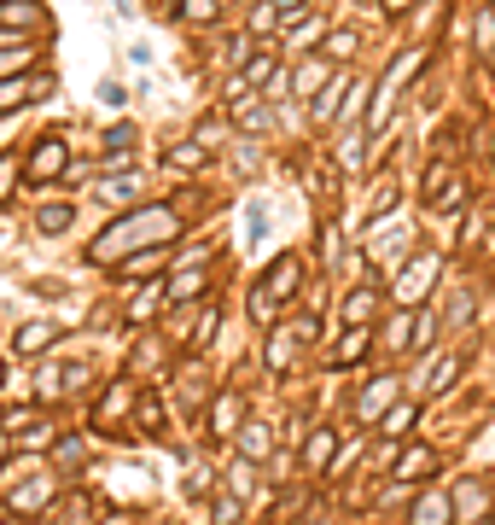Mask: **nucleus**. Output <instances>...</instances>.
<instances>
[{
  "label": "nucleus",
  "instance_id": "1",
  "mask_svg": "<svg viewBox=\"0 0 495 525\" xmlns=\"http://www.w3.org/2000/svg\"><path fill=\"white\" fill-rule=\"evenodd\" d=\"M169 234H181V216H175L169 205L129 210V216H117V222H111L94 245H88V263H111V257H123V251H129V245H140V240L164 245Z\"/></svg>",
  "mask_w": 495,
  "mask_h": 525
},
{
  "label": "nucleus",
  "instance_id": "2",
  "mask_svg": "<svg viewBox=\"0 0 495 525\" xmlns=\"http://www.w3.org/2000/svg\"><path fill=\"white\" fill-rule=\"evenodd\" d=\"M426 47H414V53H396L391 59V70H385V88H379V100H373V129H385V117H391V105H396V94L426 70Z\"/></svg>",
  "mask_w": 495,
  "mask_h": 525
},
{
  "label": "nucleus",
  "instance_id": "3",
  "mask_svg": "<svg viewBox=\"0 0 495 525\" xmlns=\"http://www.w3.org/2000/svg\"><path fill=\"white\" fill-rule=\"evenodd\" d=\"M437 275H443V257H437V251H420V257H414V263H402V275L391 280V298L408 310V304H420L431 286H437Z\"/></svg>",
  "mask_w": 495,
  "mask_h": 525
},
{
  "label": "nucleus",
  "instance_id": "4",
  "mask_svg": "<svg viewBox=\"0 0 495 525\" xmlns=\"http://www.w3.org/2000/svg\"><path fill=\"white\" fill-rule=\"evenodd\" d=\"M332 76H338V65H332L327 53H303V59L292 65V94H297L303 105H315L321 94H327Z\"/></svg>",
  "mask_w": 495,
  "mask_h": 525
},
{
  "label": "nucleus",
  "instance_id": "5",
  "mask_svg": "<svg viewBox=\"0 0 495 525\" xmlns=\"http://www.w3.org/2000/svg\"><path fill=\"white\" fill-rule=\"evenodd\" d=\"M53 94V70H24V76H0V117L18 111V105Z\"/></svg>",
  "mask_w": 495,
  "mask_h": 525
},
{
  "label": "nucleus",
  "instance_id": "6",
  "mask_svg": "<svg viewBox=\"0 0 495 525\" xmlns=\"http://www.w3.org/2000/svg\"><path fill=\"white\" fill-rule=\"evenodd\" d=\"M239 426H245V397H233V391H222V397H210V415H204V432H210V438H239Z\"/></svg>",
  "mask_w": 495,
  "mask_h": 525
},
{
  "label": "nucleus",
  "instance_id": "7",
  "mask_svg": "<svg viewBox=\"0 0 495 525\" xmlns=\"http://www.w3.org/2000/svg\"><path fill=\"white\" fill-rule=\"evenodd\" d=\"M59 170H70V146L59 135L35 140V146H30V170H24V175H30V181H53Z\"/></svg>",
  "mask_w": 495,
  "mask_h": 525
},
{
  "label": "nucleus",
  "instance_id": "8",
  "mask_svg": "<svg viewBox=\"0 0 495 525\" xmlns=\"http://www.w3.org/2000/svg\"><path fill=\"white\" fill-rule=\"evenodd\" d=\"M396 409V374H379V380L367 385L362 397H356V420H367V426H379V420Z\"/></svg>",
  "mask_w": 495,
  "mask_h": 525
},
{
  "label": "nucleus",
  "instance_id": "9",
  "mask_svg": "<svg viewBox=\"0 0 495 525\" xmlns=\"http://www.w3.org/2000/svg\"><path fill=\"white\" fill-rule=\"evenodd\" d=\"M344 100H350V76L338 70V76L327 82V94H321V100L309 105V123H315V129H332V123L344 117Z\"/></svg>",
  "mask_w": 495,
  "mask_h": 525
},
{
  "label": "nucleus",
  "instance_id": "10",
  "mask_svg": "<svg viewBox=\"0 0 495 525\" xmlns=\"http://www.w3.org/2000/svg\"><path fill=\"white\" fill-rule=\"evenodd\" d=\"M379 304H385V286H379V280L356 286V292L344 298V327H367V321L379 315Z\"/></svg>",
  "mask_w": 495,
  "mask_h": 525
},
{
  "label": "nucleus",
  "instance_id": "11",
  "mask_svg": "<svg viewBox=\"0 0 495 525\" xmlns=\"http://www.w3.org/2000/svg\"><path fill=\"white\" fill-rule=\"evenodd\" d=\"M47 24V6L41 0H0V30H18V35H30Z\"/></svg>",
  "mask_w": 495,
  "mask_h": 525
},
{
  "label": "nucleus",
  "instance_id": "12",
  "mask_svg": "<svg viewBox=\"0 0 495 525\" xmlns=\"http://www.w3.org/2000/svg\"><path fill=\"white\" fill-rule=\"evenodd\" d=\"M280 24H286V12H280L274 0H251V12H245V35H257L263 47H274Z\"/></svg>",
  "mask_w": 495,
  "mask_h": 525
},
{
  "label": "nucleus",
  "instance_id": "13",
  "mask_svg": "<svg viewBox=\"0 0 495 525\" xmlns=\"http://www.w3.org/2000/svg\"><path fill=\"white\" fill-rule=\"evenodd\" d=\"M47 502H53V479H24V485L6 496V508H12L18 520H24V514H41Z\"/></svg>",
  "mask_w": 495,
  "mask_h": 525
},
{
  "label": "nucleus",
  "instance_id": "14",
  "mask_svg": "<svg viewBox=\"0 0 495 525\" xmlns=\"http://www.w3.org/2000/svg\"><path fill=\"white\" fill-rule=\"evenodd\" d=\"M239 455L245 461H274V426H263V420H251V426H239Z\"/></svg>",
  "mask_w": 495,
  "mask_h": 525
},
{
  "label": "nucleus",
  "instance_id": "15",
  "mask_svg": "<svg viewBox=\"0 0 495 525\" xmlns=\"http://www.w3.org/2000/svg\"><path fill=\"white\" fill-rule=\"evenodd\" d=\"M297 286H303V257H297V251H286V257H274V275H268V292H274V298L286 304V298H292Z\"/></svg>",
  "mask_w": 495,
  "mask_h": 525
},
{
  "label": "nucleus",
  "instance_id": "16",
  "mask_svg": "<svg viewBox=\"0 0 495 525\" xmlns=\"http://www.w3.org/2000/svg\"><path fill=\"white\" fill-rule=\"evenodd\" d=\"M53 339H59L53 321H24V327L12 333V350H18V356H41V350H53Z\"/></svg>",
  "mask_w": 495,
  "mask_h": 525
},
{
  "label": "nucleus",
  "instance_id": "17",
  "mask_svg": "<svg viewBox=\"0 0 495 525\" xmlns=\"http://www.w3.org/2000/svg\"><path fill=\"white\" fill-rule=\"evenodd\" d=\"M367 350H373V333H367V327H344V339H338V345H332V368H356V362H362Z\"/></svg>",
  "mask_w": 495,
  "mask_h": 525
},
{
  "label": "nucleus",
  "instance_id": "18",
  "mask_svg": "<svg viewBox=\"0 0 495 525\" xmlns=\"http://www.w3.org/2000/svg\"><path fill=\"white\" fill-rule=\"evenodd\" d=\"M437 473V455L426 450V444H408V450L396 455V479L402 485H414V479H431Z\"/></svg>",
  "mask_w": 495,
  "mask_h": 525
},
{
  "label": "nucleus",
  "instance_id": "19",
  "mask_svg": "<svg viewBox=\"0 0 495 525\" xmlns=\"http://www.w3.org/2000/svg\"><path fill=\"white\" fill-rule=\"evenodd\" d=\"M164 245H146V251H134V257H123V280H158V269H164Z\"/></svg>",
  "mask_w": 495,
  "mask_h": 525
},
{
  "label": "nucleus",
  "instance_id": "20",
  "mask_svg": "<svg viewBox=\"0 0 495 525\" xmlns=\"http://www.w3.org/2000/svg\"><path fill=\"white\" fill-rule=\"evenodd\" d=\"M164 164H169V175H193V170L210 164V152H204L198 140H181V146H169V152H164Z\"/></svg>",
  "mask_w": 495,
  "mask_h": 525
},
{
  "label": "nucleus",
  "instance_id": "21",
  "mask_svg": "<svg viewBox=\"0 0 495 525\" xmlns=\"http://www.w3.org/2000/svg\"><path fill=\"white\" fill-rule=\"evenodd\" d=\"M233 117H239V129L245 135H268L274 129V111H268V100H239V105H228Z\"/></svg>",
  "mask_w": 495,
  "mask_h": 525
},
{
  "label": "nucleus",
  "instance_id": "22",
  "mask_svg": "<svg viewBox=\"0 0 495 525\" xmlns=\"http://www.w3.org/2000/svg\"><path fill=\"white\" fill-rule=\"evenodd\" d=\"M338 438H332V426H315V432H309V444H303V461H309V467H315V473H321V467H332V461H338Z\"/></svg>",
  "mask_w": 495,
  "mask_h": 525
},
{
  "label": "nucleus",
  "instance_id": "23",
  "mask_svg": "<svg viewBox=\"0 0 495 525\" xmlns=\"http://www.w3.org/2000/svg\"><path fill=\"white\" fill-rule=\"evenodd\" d=\"M35 65V41H0V76H24Z\"/></svg>",
  "mask_w": 495,
  "mask_h": 525
},
{
  "label": "nucleus",
  "instance_id": "24",
  "mask_svg": "<svg viewBox=\"0 0 495 525\" xmlns=\"http://www.w3.org/2000/svg\"><path fill=\"white\" fill-rule=\"evenodd\" d=\"M129 403H134V391H129V380H117L111 391H105V403H99V426H117V420L129 415Z\"/></svg>",
  "mask_w": 495,
  "mask_h": 525
},
{
  "label": "nucleus",
  "instance_id": "25",
  "mask_svg": "<svg viewBox=\"0 0 495 525\" xmlns=\"http://www.w3.org/2000/svg\"><path fill=\"white\" fill-rule=\"evenodd\" d=\"M362 164H367V135H362V129H350V135L338 140V170L356 175Z\"/></svg>",
  "mask_w": 495,
  "mask_h": 525
},
{
  "label": "nucleus",
  "instance_id": "26",
  "mask_svg": "<svg viewBox=\"0 0 495 525\" xmlns=\"http://www.w3.org/2000/svg\"><path fill=\"white\" fill-rule=\"evenodd\" d=\"M455 520V502L449 496H420L414 502V525H449Z\"/></svg>",
  "mask_w": 495,
  "mask_h": 525
},
{
  "label": "nucleus",
  "instance_id": "27",
  "mask_svg": "<svg viewBox=\"0 0 495 525\" xmlns=\"http://www.w3.org/2000/svg\"><path fill=\"white\" fill-rule=\"evenodd\" d=\"M362 53V35L356 30H327V59L332 65H344V59H356Z\"/></svg>",
  "mask_w": 495,
  "mask_h": 525
},
{
  "label": "nucleus",
  "instance_id": "28",
  "mask_svg": "<svg viewBox=\"0 0 495 525\" xmlns=\"http://www.w3.org/2000/svg\"><path fill=\"white\" fill-rule=\"evenodd\" d=\"M472 41H478V65H490L495 59V6H484V12H478V24H472Z\"/></svg>",
  "mask_w": 495,
  "mask_h": 525
},
{
  "label": "nucleus",
  "instance_id": "29",
  "mask_svg": "<svg viewBox=\"0 0 495 525\" xmlns=\"http://www.w3.org/2000/svg\"><path fill=\"white\" fill-rule=\"evenodd\" d=\"M204 286H210V275H204V263H198V269H187L181 280H169V298H175V304H187V298H198Z\"/></svg>",
  "mask_w": 495,
  "mask_h": 525
},
{
  "label": "nucleus",
  "instance_id": "30",
  "mask_svg": "<svg viewBox=\"0 0 495 525\" xmlns=\"http://www.w3.org/2000/svg\"><path fill=\"white\" fill-rule=\"evenodd\" d=\"M414 420H420V403H396L391 415L379 420V432H385V438H402V432H408Z\"/></svg>",
  "mask_w": 495,
  "mask_h": 525
},
{
  "label": "nucleus",
  "instance_id": "31",
  "mask_svg": "<svg viewBox=\"0 0 495 525\" xmlns=\"http://www.w3.org/2000/svg\"><path fill=\"white\" fill-rule=\"evenodd\" d=\"M455 380H461V356H443V362L431 368L426 391H431V397H443V391H449V385H455Z\"/></svg>",
  "mask_w": 495,
  "mask_h": 525
},
{
  "label": "nucleus",
  "instance_id": "32",
  "mask_svg": "<svg viewBox=\"0 0 495 525\" xmlns=\"http://www.w3.org/2000/svg\"><path fill=\"white\" fill-rule=\"evenodd\" d=\"M164 292H169V286H146V292L134 298V310H129V327H146V321L158 315V298H164Z\"/></svg>",
  "mask_w": 495,
  "mask_h": 525
},
{
  "label": "nucleus",
  "instance_id": "33",
  "mask_svg": "<svg viewBox=\"0 0 495 525\" xmlns=\"http://www.w3.org/2000/svg\"><path fill=\"white\" fill-rule=\"evenodd\" d=\"M367 100H373V82H367V76H356V82H350V100H344V117H338V123L362 117V111H367ZM350 129H356V123H350Z\"/></svg>",
  "mask_w": 495,
  "mask_h": 525
},
{
  "label": "nucleus",
  "instance_id": "34",
  "mask_svg": "<svg viewBox=\"0 0 495 525\" xmlns=\"http://www.w3.org/2000/svg\"><path fill=\"white\" fill-rule=\"evenodd\" d=\"M175 12H181V24H216V18H222V6H216V0H181Z\"/></svg>",
  "mask_w": 495,
  "mask_h": 525
},
{
  "label": "nucleus",
  "instance_id": "35",
  "mask_svg": "<svg viewBox=\"0 0 495 525\" xmlns=\"http://www.w3.org/2000/svg\"><path fill=\"white\" fill-rule=\"evenodd\" d=\"M251 315H257L263 327H274V315H280V298L268 292V280H263V286H251Z\"/></svg>",
  "mask_w": 495,
  "mask_h": 525
},
{
  "label": "nucleus",
  "instance_id": "36",
  "mask_svg": "<svg viewBox=\"0 0 495 525\" xmlns=\"http://www.w3.org/2000/svg\"><path fill=\"white\" fill-rule=\"evenodd\" d=\"M35 228H41V234H65L70 228V205H41L35 210Z\"/></svg>",
  "mask_w": 495,
  "mask_h": 525
},
{
  "label": "nucleus",
  "instance_id": "37",
  "mask_svg": "<svg viewBox=\"0 0 495 525\" xmlns=\"http://www.w3.org/2000/svg\"><path fill=\"white\" fill-rule=\"evenodd\" d=\"M216 321H222V310H204L198 315V327H193V339H187V350H210V339H216Z\"/></svg>",
  "mask_w": 495,
  "mask_h": 525
},
{
  "label": "nucleus",
  "instance_id": "38",
  "mask_svg": "<svg viewBox=\"0 0 495 525\" xmlns=\"http://www.w3.org/2000/svg\"><path fill=\"white\" fill-rule=\"evenodd\" d=\"M408 339H414V310H396L391 333H385V345H391V350H408Z\"/></svg>",
  "mask_w": 495,
  "mask_h": 525
},
{
  "label": "nucleus",
  "instance_id": "39",
  "mask_svg": "<svg viewBox=\"0 0 495 525\" xmlns=\"http://www.w3.org/2000/svg\"><path fill=\"white\" fill-rule=\"evenodd\" d=\"M99 193H105L111 205H123V199H134V193H140V181H134V170H129V175H111V181H105Z\"/></svg>",
  "mask_w": 495,
  "mask_h": 525
},
{
  "label": "nucleus",
  "instance_id": "40",
  "mask_svg": "<svg viewBox=\"0 0 495 525\" xmlns=\"http://www.w3.org/2000/svg\"><path fill=\"white\" fill-rule=\"evenodd\" d=\"M164 397H140V409H134V420L146 426V432H164V409H158Z\"/></svg>",
  "mask_w": 495,
  "mask_h": 525
},
{
  "label": "nucleus",
  "instance_id": "41",
  "mask_svg": "<svg viewBox=\"0 0 495 525\" xmlns=\"http://www.w3.org/2000/svg\"><path fill=\"white\" fill-rule=\"evenodd\" d=\"M193 140L204 146V152H216V146H228V129H216V123H198Z\"/></svg>",
  "mask_w": 495,
  "mask_h": 525
},
{
  "label": "nucleus",
  "instance_id": "42",
  "mask_svg": "<svg viewBox=\"0 0 495 525\" xmlns=\"http://www.w3.org/2000/svg\"><path fill=\"white\" fill-rule=\"evenodd\" d=\"M455 514H484V485H461V502Z\"/></svg>",
  "mask_w": 495,
  "mask_h": 525
},
{
  "label": "nucleus",
  "instance_id": "43",
  "mask_svg": "<svg viewBox=\"0 0 495 525\" xmlns=\"http://www.w3.org/2000/svg\"><path fill=\"white\" fill-rule=\"evenodd\" d=\"M53 461H59V467H76V461H82V438H59V444H53Z\"/></svg>",
  "mask_w": 495,
  "mask_h": 525
},
{
  "label": "nucleus",
  "instance_id": "44",
  "mask_svg": "<svg viewBox=\"0 0 495 525\" xmlns=\"http://www.w3.org/2000/svg\"><path fill=\"white\" fill-rule=\"evenodd\" d=\"M210 514H216V525H239V496H216Z\"/></svg>",
  "mask_w": 495,
  "mask_h": 525
},
{
  "label": "nucleus",
  "instance_id": "45",
  "mask_svg": "<svg viewBox=\"0 0 495 525\" xmlns=\"http://www.w3.org/2000/svg\"><path fill=\"white\" fill-rule=\"evenodd\" d=\"M12 187H18V158H0V205L12 199Z\"/></svg>",
  "mask_w": 495,
  "mask_h": 525
},
{
  "label": "nucleus",
  "instance_id": "46",
  "mask_svg": "<svg viewBox=\"0 0 495 525\" xmlns=\"http://www.w3.org/2000/svg\"><path fill=\"white\" fill-rule=\"evenodd\" d=\"M449 321H455V327L472 321V292H455V298H449Z\"/></svg>",
  "mask_w": 495,
  "mask_h": 525
},
{
  "label": "nucleus",
  "instance_id": "47",
  "mask_svg": "<svg viewBox=\"0 0 495 525\" xmlns=\"http://www.w3.org/2000/svg\"><path fill=\"white\" fill-rule=\"evenodd\" d=\"M268 362H274V368H286V362H292V333H274V345H268Z\"/></svg>",
  "mask_w": 495,
  "mask_h": 525
},
{
  "label": "nucleus",
  "instance_id": "48",
  "mask_svg": "<svg viewBox=\"0 0 495 525\" xmlns=\"http://www.w3.org/2000/svg\"><path fill=\"white\" fill-rule=\"evenodd\" d=\"M105 146H111V152L134 146V123H117V129H105Z\"/></svg>",
  "mask_w": 495,
  "mask_h": 525
},
{
  "label": "nucleus",
  "instance_id": "49",
  "mask_svg": "<svg viewBox=\"0 0 495 525\" xmlns=\"http://www.w3.org/2000/svg\"><path fill=\"white\" fill-rule=\"evenodd\" d=\"M431 333H437V321H431V315H420V321H414V350H426Z\"/></svg>",
  "mask_w": 495,
  "mask_h": 525
},
{
  "label": "nucleus",
  "instance_id": "50",
  "mask_svg": "<svg viewBox=\"0 0 495 525\" xmlns=\"http://www.w3.org/2000/svg\"><path fill=\"white\" fill-rule=\"evenodd\" d=\"M134 362H140V368H152V362H158V339H140V350H134Z\"/></svg>",
  "mask_w": 495,
  "mask_h": 525
},
{
  "label": "nucleus",
  "instance_id": "51",
  "mask_svg": "<svg viewBox=\"0 0 495 525\" xmlns=\"http://www.w3.org/2000/svg\"><path fill=\"white\" fill-rule=\"evenodd\" d=\"M70 525H94V502H76V508H70Z\"/></svg>",
  "mask_w": 495,
  "mask_h": 525
},
{
  "label": "nucleus",
  "instance_id": "52",
  "mask_svg": "<svg viewBox=\"0 0 495 525\" xmlns=\"http://www.w3.org/2000/svg\"><path fill=\"white\" fill-rule=\"evenodd\" d=\"M274 6H280V12L292 18V12H303V6H309V0H274Z\"/></svg>",
  "mask_w": 495,
  "mask_h": 525
},
{
  "label": "nucleus",
  "instance_id": "53",
  "mask_svg": "<svg viewBox=\"0 0 495 525\" xmlns=\"http://www.w3.org/2000/svg\"><path fill=\"white\" fill-rule=\"evenodd\" d=\"M385 12H391V18L396 12H408V0H385Z\"/></svg>",
  "mask_w": 495,
  "mask_h": 525
},
{
  "label": "nucleus",
  "instance_id": "54",
  "mask_svg": "<svg viewBox=\"0 0 495 525\" xmlns=\"http://www.w3.org/2000/svg\"><path fill=\"white\" fill-rule=\"evenodd\" d=\"M105 525H129V520H123V514H111V520H105Z\"/></svg>",
  "mask_w": 495,
  "mask_h": 525
},
{
  "label": "nucleus",
  "instance_id": "55",
  "mask_svg": "<svg viewBox=\"0 0 495 525\" xmlns=\"http://www.w3.org/2000/svg\"><path fill=\"white\" fill-rule=\"evenodd\" d=\"M0 467H6V438H0Z\"/></svg>",
  "mask_w": 495,
  "mask_h": 525
},
{
  "label": "nucleus",
  "instance_id": "56",
  "mask_svg": "<svg viewBox=\"0 0 495 525\" xmlns=\"http://www.w3.org/2000/svg\"><path fill=\"white\" fill-rule=\"evenodd\" d=\"M216 6H222V12H228V6H233V0H216Z\"/></svg>",
  "mask_w": 495,
  "mask_h": 525
},
{
  "label": "nucleus",
  "instance_id": "57",
  "mask_svg": "<svg viewBox=\"0 0 495 525\" xmlns=\"http://www.w3.org/2000/svg\"><path fill=\"white\" fill-rule=\"evenodd\" d=\"M0 380H6V362H0Z\"/></svg>",
  "mask_w": 495,
  "mask_h": 525
},
{
  "label": "nucleus",
  "instance_id": "58",
  "mask_svg": "<svg viewBox=\"0 0 495 525\" xmlns=\"http://www.w3.org/2000/svg\"><path fill=\"white\" fill-rule=\"evenodd\" d=\"M490 525H495V520H490Z\"/></svg>",
  "mask_w": 495,
  "mask_h": 525
}]
</instances>
